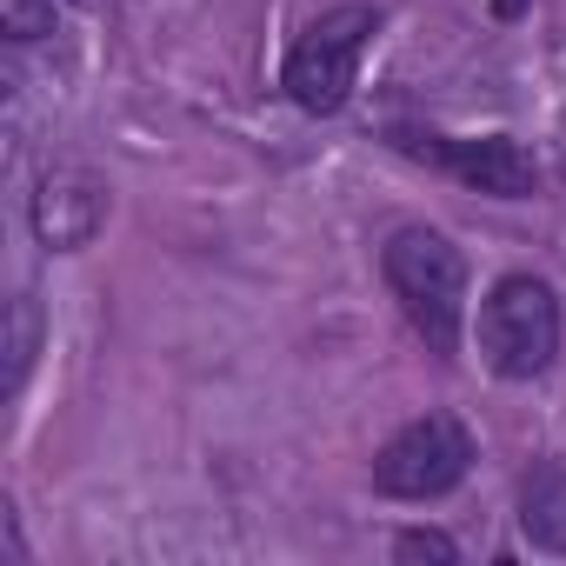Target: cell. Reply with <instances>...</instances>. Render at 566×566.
I'll list each match as a JSON object with an SVG mask.
<instances>
[{"label":"cell","mask_w":566,"mask_h":566,"mask_svg":"<svg viewBox=\"0 0 566 566\" xmlns=\"http://www.w3.org/2000/svg\"><path fill=\"white\" fill-rule=\"evenodd\" d=\"M387 140H394L400 154H413V160H427V167L453 174L460 187H473V193H493V200H526V193H533V180H539L533 154H526L513 134L453 140V134H427V127H394Z\"/></svg>","instance_id":"cell-5"},{"label":"cell","mask_w":566,"mask_h":566,"mask_svg":"<svg viewBox=\"0 0 566 566\" xmlns=\"http://www.w3.org/2000/svg\"><path fill=\"white\" fill-rule=\"evenodd\" d=\"M380 273L400 301V314L413 321V334L427 340V354L453 360L460 347V321H467V260L440 227H400L380 247Z\"/></svg>","instance_id":"cell-1"},{"label":"cell","mask_w":566,"mask_h":566,"mask_svg":"<svg viewBox=\"0 0 566 566\" xmlns=\"http://www.w3.org/2000/svg\"><path fill=\"white\" fill-rule=\"evenodd\" d=\"M394 553H400V559H440V566H447V559H460V546H453L447 533H433V526L400 533V539H394Z\"/></svg>","instance_id":"cell-10"},{"label":"cell","mask_w":566,"mask_h":566,"mask_svg":"<svg viewBox=\"0 0 566 566\" xmlns=\"http://www.w3.org/2000/svg\"><path fill=\"white\" fill-rule=\"evenodd\" d=\"M480 354L500 380H539L559 354V294L539 273H500L480 301Z\"/></svg>","instance_id":"cell-2"},{"label":"cell","mask_w":566,"mask_h":566,"mask_svg":"<svg viewBox=\"0 0 566 566\" xmlns=\"http://www.w3.org/2000/svg\"><path fill=\"white\" fill-rule=\"evenodd\" d=\"M467 473H473V433L453 413H420L374 453V493L387 500H447Z\"/></svg>","instance_id":"cell-4"},{"label":"cell","mask_w":566,"mask_h":566,"mask_svg":"<svg viewBox=\"0 0 566 566\" xmlns=\"http://www.w3.org/2000/svg\"><path fill=\"white\" fill-rule=\"evenodd\" d=\"M533 486H539V506L526 500V533L539 539V546H566V513H559V500H553V473H533Z\"/></svg>","instance_id":"cell-9"},{"label":"cell","mask_w":566,"mask_h":566,"mask_svg":"<svg viewBox=\"0 0 566 566\" xmlns=\"http://www.w3.org/2000/svg\"><path fill=\"white\" fill-rule=\"evenodd\" d=\"M28 220H34V240L48 253H81L107 227V180L94 167H74V160L48 167L34 200H28Z\"/></svg>","instance_id":"cell-6"},{"label":"cell","mask_w":566,"mask_h":566,"mask_svg":"<svg viewBox=\"0 0 566 566\" xmlns=\"http://www.w3.org/2000/svg\"><path fill=\"white\" fill-rule=\"evenodd\" d=\"M526 8H533V0H493V14H500V21H520Z\"/></svg>","instance_id":"cell-11"},{"label":"cell","mask_w":566,"mask_h":566,"mask_svg":"<svg viewBox=\"0 0 566 566\" xmlns=\"http://www.w3.org/2000/svg\"><path fill=\"white\" fill-rule=\"evenodd\" d=\"M34 347H41V307H34V294H21V301H14V340H8V394L28 387Z\"/></svg>","instance_id":"cell-7"},{"label":"cell","mask_w":566,"mask_h":566,"mask_svg":"<svg viewBox=\"0 0 566 566\" xmlns=\"http://www.w3.org/2000/svg\"><path fill=\"white\" fill-rule=\"evenodd\" d=\"M380 34V14L367 8V0H347V8H327L287 54V74H280V87H287V101L301 114H340L354 101V81H360V54L367 41Z\"/></svg>","instance_id":"cell-3"},{"label":"cell","mask_w":566,"mask_h":566,"mask_svg":"<svg viewBox=\"0 0 566 566\" xmlns=\"http://www.w3.org/2000/svg\"><path fill=\"white\" fill-rule=\"evenodd\" d=\"M0 34H8V41L54 34V0H0Z\"/></svg>","instance_id":"cell-8"}]
</instances>
